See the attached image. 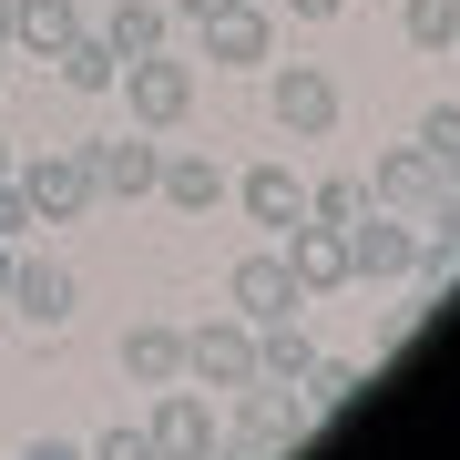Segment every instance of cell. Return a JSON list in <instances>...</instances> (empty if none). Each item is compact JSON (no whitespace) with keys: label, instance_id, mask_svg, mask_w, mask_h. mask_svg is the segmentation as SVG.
Listing matches in <instances>:
<instances>
[{"label":"cell","instance_id":"cell-25","mask_svg":"<svg viewBox=\"0 0 460 460\" xmlns=\"http://www.w3.org/2000/svg\"><path fill=\"white\" fill-rule=\"evenodd\" d=\"M93 460H164V450H154V429H102V440H93Z\"/></svg>","mask_w":460,"mask_h":460},{"label":"cell","instance_id":"cell-8","mask_svg":"<svg viewBox=\"0 0 460 460\" xmlns=\"http://www.w3.org/2000/svg\"><path fill=\"white\" fill-rule=\"evenodd\" d=\"M154 450L164 460H215V440H226V429H215V389H195V378H174V389H154Z\"/></svg>","mask_w":460,"mask_h":460},{"label":"cell","instance_id":"cell-5","mask_svg":"<svg viewBox=\"0 0 460 460\" xmlns=\"http://www.w3.org/2000/svg\"><path fill=\"white\" fill-rule=\"evenodd\" d=\"M123 102H133V123L144 133H174L184 113H195V62H174V51H144V62H123V83H113Z\"/></svg>","mask_w":460,"mask_h":460},{"label":"cell","instance_id":"cell-27","mask_svg":"<svg viewBox=\"0 0 460 460\" xmlns=\"http://www.w3.org/2000/svg\"><path fill=\"white\" fill-rule=\"evenodd\" d=\"M174 11H184V21H195V31H205L215 11H246V0H174Z\"/></svg>","mask_w":460,"mask_h":460},{"label":"cell","instance_id":"cell-9","mask_svg":"<svg viewBox=\"0 0 460 460\" xmlns=\"http://www.w3.org/2000/svg\"><path fill=\"white\" fill-rule=\"evenodd\" d=\"M83 164H93V195L144 205V195H154V174H164V144L133 123V133H102V144H83Z\"/></svg>","mask_w":460,"mask_h":460},{"label":"cell","instance_id":"cell-24","mask_svg":"<svg viewBox=\"0 0 460 460\" xmlns=\"http://www.w3.org/2000/svg\"><path fill=\"white\" fill-rule=\"evenodd\" d=\"M0 235H11V246H31V235H41V215H31V195H21V174H0Z\"/></svg>","mask_w":460,"mask_h":460},{"label":"cell","instance_id":"cell-13","mask_svg":"<svg viewBox=\"0 0 460 460\" xmlns=\"http://www.w3.org/2000/svg\"><path fill=\"white\" fill-rule=\"evenodd\" d=\"M205 51H215V72H256V62H277V11H215L205 21Z\"/></svg>","mask_w":460,"mask_h":460},{"label":"cell","instance_id":"cell-17","mask_svg":"<svg viewBox=\"0 0 460 460\" xmlns=\"http://www.w3.org/2000/svg\"><path fill=\"white\" fill-rule=\"evenodd\" d=\"M41 72H62V93H113V83H123V51L102 41V31H72Z\"/></svg>","mask_w":460,"mask_h":460},{"label":"cell","instance_id":"cell-22","mask_svg":"<svg viewBox=\"0 0 460 460\" xmlns=\"http://www.w3.org/2000/svg\"><path fill=\"white\" fill-rule=\"evenodd\" d=\"M410 144L429 154V164H440V184H460V102H429V113H420V133H410Z\"/></svg>","mask_w":460,"mask_h":460},{"label":"cell","instance_id":"cell-14","mask_svg":"<svg viewBox=\"0 0 460 460\" xmlns=\"http://www.w3.org/2000/svg\"><path fill=\"white\" fill-rule=\"evenodd\" d=\"M235 205H246V226H266V235H287L296 215H307V184H296V164H256L246 184H226Z\"/></svg>","mask_w":460,"mask_h":460},{"label":"cell","instance_id":"cell-2","mask_svg":"<svg viewBox=\"0 0 460 460\" xmlns=\"http://www.w3.org/2000/svg\"><path fill=\"white\" fill-rule=\"evenodd\" d=\"M184 378H195V389H215V399H235V389H256V328H246V317H205V328L195 338H184Z\"/></svg>","mask_w":460,"mask_h":460},{"label":"cell","instance_id":"cell-3","mask_svg":"<svg viewBox=\"0 0 460 460\" xmlns=\"http://www.w3.org/2000/svg\"><path fill=\"white\" fill-rule=\"evenodd\" d=\"M21 195H31V215L41 226H72V215H93L102 195H93V164H83V144H41V154H21Z\"/></svg>","mask_w":460,"mask_h":460},{"label":"cell","instance_id":"cell-11","mask_svg":"<svg viewBox=\"0 0 460 460\" xmlns=\"http://www.w3.org/2000/svg\"><path fill=\"white\" fill-rule=\"evenodd\" d=\"M277 256L296 266L307 307H317V296H348V287H358V277H348V226H307V215H296V226L277 235Z\"/></svg>","mask_w":460,"mask_h":460},{"label":"cell","instance_id":"cell-26","mask_svg":"<svg viewBox=\"0 0 460 460\" xmlns=\"http://www.w3.org/2000/svg\"><path fill=\"white\" fill-rule=\"evenodd\" d=\"M277 11H287V21H307V31H317V21H338L348 0H277Z\"/></svg>","mask_w":460,"mask_h":460},{"label":"cell","instance_id":"cell-21","mask_svg":"<svg viewBox=\"0 0 460 460\" xmlns=\"http://www.w3.org/2000/svg\"><path fill=\"white\" fill-rule=\"evenodd\" d=\"M358 389H368V368H358V358H317V368H307V389H296V399H307V410L328 420V410H348Z\"/></svg>","mask_w":460,"mask_h":460},{"label":"cell","instance_id":"cell-7","mask_svg":"<svg viewBox=\"0 0 460 460\" xmlns=\"http://www.w3.org/2000/svg\"><path fill=\"white\" fill-rule=\"evenodd\" d=\"M226 307L246 317V328H277V317L307 307V287H296V266H287L277 246H256V256H235V266H226Z\"/></svg>","mask_w":460,"mask_h":460},{"label":"cell","instance_id":"cell-15","mask_svg":"<svg viewBox=\"0 0 460 460\" xmlns=\"http://www.w3.org/2000/svg\"><path fill=\"white\" fill-rule=\"evenodd\" d=\"M154 195H164L174 215H215V205H226V164H215V154H164Z\"/></svg>","mask_w":460,"mask_h":460},{"label":"cell","instance_id":"cell-19","mask_svg":"<svg viewBox=\"0 0 460 460\" xmlns=\"http://www.w3.org/2000/svg\"><path fill=\"white\" fill-rule=\"evenodd\" d=\"M164 31H174V11H164V0H113V21H102V41H113L123 62L164 51Z\"/></svg>","mask_w":460,"mask_h":460},{"label":"cell","instance_id":"cell-1","mask_svg":"<svg viewBox=\"0 0 460 460\" xmlns=\"http://www.w3.org/2000/svg\"><path fill=\"white\" fill-rule=\"evenodd\" d=\"M317 429V410L296 389H277V378H256V389H235V429L215 440V460H287L296 440Z\"/></svg>","mask_w":460,"mask_h":460},{"label":"cell","instance_id":"cell-4","mask_svg":"<svg viewBox=\"0 0 460 460\" xmlns=\"http://www.w3.org/2000/svg\"><path fill=\"white\" fill-rule=\"evenodd\" d=\"M410 266H420V215L368 205L358 226H348V277H358V287H399Z\"/></svg>","mask_w":460,"mask_h":460},{"label":"cell","instance_id":"cell-16","mask_svg":"<svg viewBox=\"0 0 460 460\" xmlns=\"http://www.w3.org/2000/svg\"><path fill=\"white\" fill-rule=\"evenodd\" d=\"M72 31H83V11H72V0H11V51H21V62H51Z\"/></svg>","mask_w":460,"mask_h":460},{"label":"cell","instance_id":"cell-29","mask_svg":"<svg viewBox=\"0 0 460 460\" xmlns=\"http://www.w3.org/2000/svg\"><path fill=\"white\" fill-rule=\"evenodd\" d=\"M11 266H21V246H11V235H0V296H11Z\"/></svg>","mask_w":460,"mask_h":460},{"label":"cell","instance_id":"cell-20","mask_svg":"<svg viewBox=\"0 0 460 460\" xmlns=\"http://www.w3.org/2000/svg\"><path fill=\"white\" fill-rule=\"evenodd\" d=\"M399 41L410 51H460V0H399Z\"/></svg>","mask_w":460,"mask_h":460},{"label":"cell","instance_id":"cell-30","mask_svg":"<svg viewBox=\"0 0 460 460\" xmlns=\"http://www.w3.org/2000/svg\"><path fill=\"white\" fill-rule=\"evenodd\" d=\"M0 51H11V0H0Z\"/></svg>","mask_w":460,"mask_h":460},{"label":"cell","instance_id":"cell-18","mask_svg":"<svg viewBox=\"0 0 460 460\" xmlns=\"http://www.w3.org/2000/svg\"><path fill=\"white\" fill-rule=\"evenodd\" d=\"M123 378L133 389H174L184 378V328H123Z\"/></svg>","mask_w":460,"mask_h":460},{"label":"cell","instance_id":"cell-12","mask_svg":"<svg viewBox=\"0 0 460 460\" xmlns=\"http://www.w3.org/2000/svg\"><path fill=\"white\" fill-rule=\"evenodd\" d=\"M358 184H368V205H389V215H420L429 195H440V164H429L420 144H389V154H378V164H368Z\"/></svg>","mask_w":460,"mask_h":460},{"label":"cell","instance_id":"cell-6","mask_svg":"<svg viewBox=\"0 0 460 460\" xmlns=\"http://www.w3.org/2000/svg\"><path fill=\"white\" fill-rule=\"evenodd\" d=\"M266 113H277L287 144H328L338 133V83L317 62H277V83H266Z\"/></svg>","mask_w":460,"mask_h":460},{"label":"cell","instance_id":"cell-10","mask_svg":"<svg viewBox=\"0 0 460 460\" xmlns=\"http://www.w3.org/2000/svg\"><path fill=\"white\" fill-rule=\"evenodd\" d=\"M72 307H83V277H72L62 256H31V246H21V266H11V317L51 338V328H72Z\"/></svg>","mask_w":460,"mask_h":460},{"label":"cell","instance_id":"cell-28","mask_svg":"<svg viewBox=\"0 0 460 460\" xmlns=\"http://www.w3.org/2000/svg\"><path fill=\"white\" fill-rule=\"evenodd\" d=\"M21 460H93V450H72V440H31Z\"/></svg>","mask_w":460,"mask_h":460},{"label":"cell","instance_id":"cell-23","mask_svg":"<svg viewBox=\"0 0 460 460\" xmlns=\"http://www.w3.org/2000/svg\"><path fill=\"white\" fill-rule=\"evenodd\" d=\"M358 215H368V184H358V174L307 184V226H358Z\"/></svg>","mask_w":460,"mask_h":460},{"label":"cell","instance_id":"cell-31","mask_svg":"<svg viewBox=\"0 0 460 460\" xmlns=\"http://www.w3.org/2000/svg\"><path fill=\"white\" fill-rule=\"evenodd\" d=\"M11 164H21V154H11V133H0V174H11Z\"/></svg>","mask_w":460,"mask_h":460}]
</instances>
